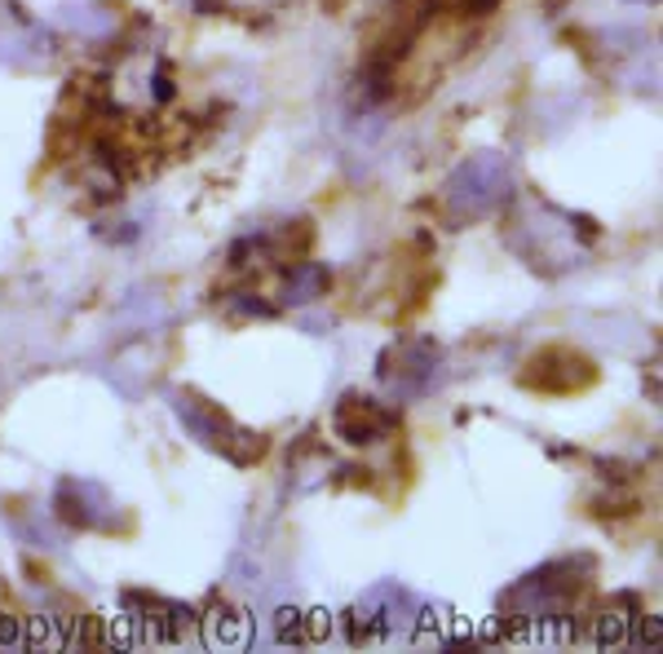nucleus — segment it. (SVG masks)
<instances>
[{
    "mask_svg": "<svg viewBox=\"0 0 663 654\" xmlns=\"http://www.w3.org/2000/svg\"><path fill=\"white\" fill-rule=\"evenodd\" d=\"M345 402L358 411V425H354V420L336 425V433H340L345 442H376L380 433H389V429L398 425V416H394V411H385L376 398H358V394H349Z\"/></svg>",
    "mask_w": 663,
    "mask_h": 654,
    "instance_id": "nucleus-1",
    "label": "nucleus"
}]
</instances>
